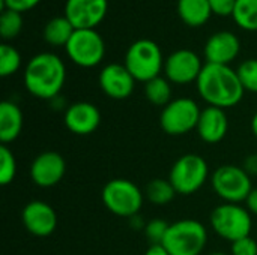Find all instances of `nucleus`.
<instances>
[{
  "mask_svg": "<svg viewBox=\"0 0 257 255\" xmlns=\"http://www.w3.org/2000/svg\"><path fill=\"white\" fill-rule=\"evenodd\" d=\"M39 3H41V0H2L3 9L17 11V12H20V14L27 12V11L36 8Z\"/></svg>",
  "mask_w": 257,
  "mask_h": 255,
  "instance_id": "nucleus-31",
  "label": "nucleus"
},
{
  "mask_svg": "<svg viewBox=\"0 0 257 255\" xmlns=\"http://www.w3.org/2000/svg\"><path fill=\"white\" fill-rule=\"evenodd\" d=\"M98 83L104 95L114 101H123L130 98L136 89V80L125 65L108 63L105 65L98 77Z\"/></svg>",
  "mask_w": 257,
  "mask_h": 255,
  "instance_id": "nucleus-14",
  "label": "nucleus"
},
{
  "mask_svg": "<svg viewBox=\"0 0 257 255\" xmlns=\"http://www.w3.org/2000/svg\"><path fill=\"white\" fill-rule=\"evenodd\" d=\"M21 68V54L11 44L0 45V75L11 77Z\"/></svg>",
  "mask_w": 257,
  "mask_h": 255,
  "instance_id": "nucleus-26",
  "label": "nucleus"
},
{
  "mask_svg": "<svg viewBox=\"0 0 257 255\" xmlns=\"http://www.w3.org/2000/svg\"><path fill=\"white\" fill-rule=\"evenodd\" d=\"M245 207L250 210L251 215H256L257 216V186L253 188V191L250 192L248 198L245 200Z\"/></svg>",
  "mask_w": 257,
  "mask_h": 255,
  "instance_id": "nucleus-34",
  "label": "nucleus"
},
{
  "mask_svg": "<svg viewBox=\"0 0 257 255\" xmlns=\"http://www.w3.org/2000/svg\"><path fill=\"white\" fill-rule=\"evenodd\" d=\"M199 96L211 107L223 110L236 107L245 93L236 69L229 65L205 63L197 81Z\"/></svg>",
  "mask_w": 257,
  "mask_h": 255,
  "instance_id": "nucleus-1",
  "label": "nucleus"
},
{
  "mask_svg": "<svg viewBox=\"0 0 257 255\" xmlns=\"http://www.w3.org/2000/svg\"><path fill=\"white\" fill-rule=\"evenodd\" d=\"M178 14L190 27L206 24L212 15L209 0H178Z\"/></svg>",
  "mask_w": 257,
  "mask_h": 255,
  "instance_id": "nucleus-20",
  "label": "nucleus"
},
{
  "mask_svg": "<svg viewBox=\"0 0 257 255\" xmlns=\"http://www.w3.org/2000/svg\"><path fill=\"white\" fill-rule=\"evenodd\" d=\"M21 222L32 236L47 237L57 228V215L48 203L33 200L24 206L21 212Z\"/></svg>",
  "mask_w": 257,
  "mask_h": 255,
  "instance_id": "nucleus-15",
  "label": "nucleus"
},
{
  "mask_svg": "<svg viewBox=\"0 0 257 255\" xmlns=\"http://www.w3.org/2000/svg\"><path fill=\"white\" fill-rule=\"evenodd\" d=\"M17 159L14 152L6 146H0V185L8 186L17 176Z\"/></svg>",
  "mask_w": 257,
  "mask_h": 255,
  "instance_id": "nucleus-27",
  "label": "nucleus"
},
{
  "mask_svg": "<svg viewBox=\"0 0 257 255\" xmlns=\"http://www.w3.org/2000/svg\"><path fill=\"white\" fill-rule=\"evenodd\" d=\"M212 14L220 15V17H227L233 14L236 0H209Z\"/></svg>",
  "mask_w": 257,
  "mask_h": 255,
  "instance_id": "nucleus-32",
  "label": "nucleus"
},
{
  "mask_svg": "<svg viewBox=\"0 0 257 255\" xmlns=\"http://www.w3.org/2000/svg\"><path fill=\"white\" fill-rule=\"evenodd\" d=\"M208 243V230L197 219H181L170 224L163 246L170 255H200Z\"/></svg>",
  "mask_w": 257,
  "mask_h": 255,
  "instance_id": "nucleus-4",
  "label": "nucleus"
},
{
  "mask_svg": "<svg viewBox=\"0 0 257 255\" xmlns=\"http://www.w3.org/2000/svg\"><path fill=\"white\" fill-rule=\"evenodd\" d=\"M200 113L202 108L194 99L187 96L176 98L161 110L160 126L172 137L187 135L197 128Z\"/></svg>",
  "mask_w": 257,
  "mask_h": 255,
  "instance_id": "nucleus-9",
  "label": "nucleus"
},
{
  "mask_svg": "<svg viewBox=\"0 0 257 255\" xmlns=\"http://www.w3.org/2000/svg\"><path fill=\"white\" fill-rule=\"evenodd\" d=\"M143 255H170L163 245H151Z\"/></svg>",
  "mask_w": 257,
  "mask_h": 255,
  "instance_id": "nucleus-35",
  "label": "nucleus"
},
{
  "mask_svg": "<svg viewBox=\"0 0 257 255\" xmlns=\"http://www.w3.org/2000/svg\"><path fill=\"white\" fill-rule=\"evenodd\" d=\"M209 224L217 236L233 243L250 236L253 230V215L245 206L223 203L211 212Z\"/></svg>",
  "mask_w": 257,
  "mask_h": 255,
  "instance_id": "nucleus-6",
  "label": "nucleus"
},
{
  "mask_svg": "<svg viewBox=\"0 0 257 255\" xmlns=\"http://www.w3.org/2000/svg\"><path fill=\"white\" fill-rule=\"evenodd\" d=\"M208 255H229V254H226V252H223V251H218V252H211V254H208Z\"/></svg>",
  "mask_w": 257,
  "mask_h": 255,
  "instance_id": "nucleus-38",
  "label": "nucleus"
},
{
  "mask_svg": "<svg viewBox=\"0 0 257 255\" xmlns=\"http://www.w3.org/2000/svg\"><path fill=\"white\" fill-rule=\"evenodd\" d=\"M236 72L245 92L257 93V59L244 60L238 66Z\"/></svg>",
  "mask_w": 257,
  "mask_h": 255,
  "instance_id": "nucleus-28",
  "label": "nucleus"
},
{
  "mask_svg": "<svg viewBox=\"0 0 257 255\" xmlns=\"http://www.w3.org/2000/svg\"><path fill=\"white\" fill-rule=\"evenodd\" d=\"M145 96L152 105L164 108L172 101V83L160 75L145 83Z\"/></svg>",
  "mask_w": 257,
  "mask_h": 255,
  "instance_id": "nucleus-23",
  "label": "nucleus"
},
{
  "mask_svg": "<svg viewBox=\"0 0 257 255\" xmlns=\"http://www.w3.org/2000/svg\"><path fill=\"white\" fill-rule=\"evenodd\" d=\"M203 66L205 65L197 53L188 48H181L166 59L164 75L172 84L187 86L197 81Z\"/></svg>",
  "mask_w": 257,
  "mask_h": 255,
  "instance_id": "nucleus-11",
  "label": "nucleus"
},
{
  "mask_svg": "<svg viewBox=\"0 0 257 255\" xmlns=\"http://www.w3.org/2000/svg\"><path fill=\"white\" fill-rule=\"evenodd\" d=\"M196 131L199 138L208 144H217L223 141L229 131V117L226 110L211 105L203 108Z\"/></svg>",
  "mask_w": 257,
  "mask_h": 255,
  "instance_id": "nucleus-18",
  "label": "nucleus"
},
{
  "mask_svg": "<svg viewBox=\"0 0 257 255\" xmlns=\"http://www.w3.org/2000/svg\"><path fill=\"white\" fill-rule=\"evenodd\" d=\"M63 122L69 132L80 137L90 135L101 125V111L92 102L78 101L65 108Z\"/></svg>",
  "mask_w": 257,
  "mask_h": 255,
  "instance_id": "nucleus-16",
  "label": "nucleus"
},
{
  "mask_svg": "<svg viewBox=\"0 0 257 255\" xmlns=\"http://www.w3.org/2000/svg\"><path fill=\"white\" fill-rule=\"evenodd\" d=\"M145 197L154 206H166L173 201L176 191L169 179H152L145 188Z\"/></svg>",
  "mask_w": 257,
  "mask_h": 255,
  "instance_id": "nucleus-22",
  "label": "nucleus"
},
{
  "mask_svg": "<svg viewBox=\"0 0 257 255\" xmlns=\"http://www.w3.org/2000/svg\"><path fill=\"white\" fill-rule=\"evenodd\" d=\"M169 227L170 224L164 219H160V218L151 219L145 225V236L151 242V245H161L163 240L166 239Z\"/></svg>",
  "mask_w": 257,
  "mask_h": 255,
  "instance_id": "nucleus-29",
  "label": "nucleus"
},
{
  "mask_svg": "<svg viewBox=\"0 0 257 255\" xmlns=\"http://www.w3.org/2000/svg\"><path fill=\"white\" fill-rule=\"evenodd\" d=\"M241 53L239 38L229 30H220L211 35L205 44L203 54L206 63L230 65Z\"/></svg>",
  "mask_w": 257,
  "mask_h": 255,
  "instance_id": "nucleus-17",
  "label": "nucleus"
},
{
  "mask_svg": "<svg viewBox=\"0 0 257 255\" xmlns=\"http://www.w3.org/2000/svg\"><path fill=\"white\" fill-rule=\"evenodd\" d=\"M230 255H257V242L251 236L242 237L232 243Z\"/></svg>",
  "mask_w": 257,
  "mask_h": 255,
  "instance_id": "nucleus-30",
  "label": "nucleus"
},
{
  "mask_svg": "<svg viewBox=\"0 0 257 255\" xmlns=\"http://www.w3.org/2000/svg\"><path fill=\"white\" fill-rule=\"evenodd\" d=\"M211 186L224 203L233 204L245 203L253 191L251 176L242 167L232 164L221 165L212 173Z\"/></svg>",
  "mask_w": 257,
  "mask_h": 255,
  "instance_id": "nucleus-8",
  "label": "nucleus"
},
{
  "mask_svg": "<svg viewBox=\"0 0 257 255\" xmlns=\"http://www.w3.org/2000/svg\"><path fill=\"white\" fill-rule=\"evenodd\" d=\"M66 173L65 158L53 150L39 153L30 164V179L39 188H53L59 185Z\"/></svg>",
  "mask_w": 257,
  "mask_h": 255,
  "instance_id": "nucleus-12",
  "label": "nucleus"
},
{
  "mask_svg": "<svg viewBox=\"0 0 257 255\" xmlns=\"http://www.w3.org/2000/svg\"><path fill=\"white\" fill-rule=\"evenodd\" d=\"M208 177V162L197 153H187L178 158L169 173V182L173 185L176 194L185 197L200 191Z\"/></svg>",
  "mask_w": 257,
  "mask_h": 255,
  "instance_id": "nucleus-7",
  "label": "nucleus"
},
{
  "mask_svg": "<svg viewBox=\"0 0 257 255\" xmlns=\"http://www.w3.org/2000/svg\"><path fill=\"white\" fill-rule=\"evenodd\" d=\"M242 168H244V170H245L251 177H253V176H257V153H254V155H250V156H247V158H245Z\"/></svg>",
  "mask_w": 257,
  "mask_h": 255,
  "instance_id": "nucleus-33",
  "label": "nucleus"
},
{
  "mask_svg": "<svg viewBox=\"0 0 257 255\" xmlns=\"http://www.w3.org/2000/svg\"><path fill=\"white\" fill-rule=\"evenodd\" d=\"M72 63L81 68L98 66L105 56V42L95 29H77L65 47Z\"/></svg>",
  "mask_w": 257,
  "mask_h": 255,
  "instance_id": "nucleus-10",
  "label": "nucleus"
},
{
  "mask_svg": "<svg viewBox=\"0 0 257 255\" xmlns=\"http://www.w3.org/2000/svg\"><path fill=\"white\" fill-rule=\"evenodd\" d=\"M66 81V66L54 53L33 56L24 68V86L27 92L44 101L57 98Z\"/></svg>",
  "mask_w": 257,
  "mask_h": 255,
  "instance_id": "nucleus-2",
  "label": "nucleus"
},
{
  "mask_svg": "<svg viewBox=\"0 0 257 255\" xmlns=\"http://www.w3.org/2000/svg\"><path fill=\"white\" fill-rule=\"evenodd\" d=\"M232 18L238 27L248 30V32H256L257 0H236Z\"/></svg>",
  "mask_w": 257,
  "mask_h": 255,
  "instance_id": "nucleus-24",
  "label": "nucleus"
},
{
  "mask_svg": "<svg viewBox=\"0 0 257 255\" xmlns=\"http://www.w3.org/2000/svg\"><path fill=\"white\" fill-rule=\"evenodd\" d=\"M130 224L133 225V228H137V230H142V228L145 230V225H146V224L140 219V216H139V215L133 216V218L130 219Z\"/></svg>",
  "mask_w": 257,
  "mask_h": 255,
  "instance_id": "nucleus-36",
  "label": "nucleus"
},
{
  "mask_svg": "<svg viewBox=\"0 0 257 255\" xmlns=\"http://www.w3.org/2000/svg\"><path fill=\"white\" fill-rule=\"evenodd\" d=\"M101 200L113 215L131 219L142 210L145 192L128 179H111L104 185Z\"/></svg>",
  "mask_w": 257,
  "mask_h": 255,
  "instance_id": "nucleus-5",
  "label": "nucleus"
},
{
  "mask_svg": "<svg viewBox=\"0 0 257 255\" xmlns=\"http://www.w3.org/2000/svg\"><path fill=\"white\" fill-rule=\"evenodd\" d=\"M24 119L20 107L12 101L0 104V141L2 144L14 143L23 131Z\"/></svg>",
  "mask_w": 257,
  "mask_h": 255,
  "instance_id": "nucleus-19",
  "label": "nucleus"
},
{
  "mask_svg": "<svg viewBox=\"0 0 257 255\" xmlns=\"http://www.w3.org/2000/svg\"><path fill=\"white\" fill-rule=\"evenodd\" d=\"M74 26L65 15H57L50 18L42 30L44 41L51 47H66L68 41L74 33Z\"/></svg>",
  "mask_w": 257,
  "mask_h": 255,
  "instance_id": "nucleus-21",
  "label": "nucleus"
},
{
  "mask_svg": "<svg viewBox=\"0 0 257 255\" xmlns=\"http://www.w3.org/2000/svg\"><path fill=\"white\" fill-rule=\"evenodd\" d=\"M23 30V17L17 11L3 9L0 14V36L5 41L17 38Z\"/></svg>",
  "mask_w": 257,
  "mask_h": 255,
  "instance_id": "nucleus-25",
  "label": "nucleus"
},
{
  "mask_svg": "<svg viewBox=\"0 0 257 255\" xmlns=\"http://www.w3.org/2000/svg\"><path fill=\"white\" fill-rule=\"evenodd\" d=\"M108 12V0H66L63 15L74 29H95Z\"/></svg>",
  "mask_w": 257,
  "mask_h": 255,
  "instance_id": "nucleus-13",
  "label": "nucleus"
},
{
  "mask_svg": "<svg viewBox=\"0 0 257 255\" xmlns=\"http://www.w3.org/2000/svg\"><path fill=\"white\" fill-rule=\"evenodd\" d=\"M250 126H251V132H253V135L257 138V111L253 114V117H251V123H250Z\"/></svg>",
  "mask_w": 257,
  "mask_h": 255,
  "instance_id": "nucleus-37",
  "label": "nucleus"
},
{
  "mask_svg": "<svg viewBox=\"0 0 257 255\" xmlns=\"http://www.w3.org/2000/svg\"><path fill=\"white\" fill-rule=\"evenodd\" d=\"M164 62L163 51L155 41L139 39L128 47L123 65L136 81L148 83L160 77L161 71H164Z\"/></svg>",
  "mask_w": 257,
  "mask_h": 255,
  "instance_id": "nucleus-3",
  "label": "nucleus"
}]
</instances>
